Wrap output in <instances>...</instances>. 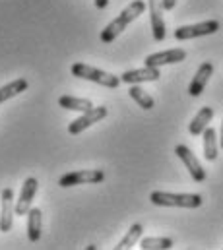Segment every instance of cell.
<instances>
[{
  "label": "cell",
  "mask_w": 223,
  "mask_h": 250,
  "mask_svg": "<svg viewBox=\"0 0 223 250\" xmlns=\"http://www.w3.org/2000/svg\"><path fill=\"white\" fill-rule=\"evenodd\" d=\"M144 10H146V2H144V0H134L132 4H128V6L112 20L111 23L101 31V35H99L101 43H105V45L112 43L140 14H144Z\"/></svg>",
  "instance_id": "obj_1"
},
{
  "label": "cell",
  "mask_w": 223,
  "mask_h": 250,
  "mask_svg": "<svg viewBox=\"0 0 223 250\" xmlns=\"http://www.w3.org/2000/svg\"><path fill=\"white\" fill-rule=\"evenodd\" d=\"M150 202L154 206L161 208H186V209H196L202 206V196L200 194H175V192H161L156 190L150 194Z\"/></svg>",
  "instance_id": "obj_2"
},
{
  "label": "cell",
  "mask_w": 223,
  "mask_h": 250,
  "mask_svg": "<svg viewBox=\"0 0 223 250\" xmlns=\"http://www.w3.org/2000/svg\"><path fill=\"white\" fill-rule=\"evenodd\" d=\"M70 72L76 78H82V80H88V82H93V83H99V85H105L111 89L120 85L118 76H114L111 72H105V70H99V68H93V66H88L84 62H74Z\"/></svg>",
  "instance_id": "obj_3"
},
{
  "label": "cell",
  "mask_w": 223,
  "mask_h": 250,
  "mask_svg": "<svg viewBox=\"0 0 223 250\" xmlns=\"http://www.w3.org/2000/svg\"><path fill=\"white\" fill-rule=\"evenodd\" d=\"M105 181V173L101 169H82V171H72L60 177L58 187L68 188L76 185H97Z\"/></svg>",
  "instance_id": "obj_4"
},
{
  "label": "cell",
  "mask_w": 223,
  "mask_h": 250,
  "mask_svg": "<svg viewBox=\"0 0 223 250\" xmlns=\"http://www.w3.org/2000/svg\"><path fill=\"white\" fill-rule=\"evenodd\" d=\"M218 29H220V21L218 20H208V21H200V23H192V25H182V27L175 29V39L177 41H188V39L212 35Z\"/></svg>",
  "instance_id": "obj_5"
},
{
  "label": "cell",
  "mask_w": 223,
  "mask_h": 250,
  "mask_svg": "<svg viewBox=\"0 0 223 250\" xmlns=\"http://www.w3.org/2000/svg\"><path fill=\"white\" fill-rule=\"evenodd\" d=\"M175 153H177L178 159L184 163V167L188 169V173H190V177H192L194 183H204V181H206V171H204V167L200 165V161L196 159V155L192 153V149H190L188 146L178 144V146L175 147Z\"/></svg>",
  "instance_id": "obj_6"
},
{
  "label": "cell",
  "mask_w": 223,
  "mask_h": 250,
  "mask_svg": "<svg viewBox=\"0 0 223 250\" xmlns=\"http://www.w3.org/2000/svg\"><path fill=\"white\" fill-rule=\"evenodd\" d=\"M14 215H16V206H14V190L4 188L0 192V231L8 233L14 225Z\"/></svg>",
  "instance_id": "obj_7"
},
{
  "label": "cell",
  "mask_w": 223,
  "mask_h": 250,
  "mask_svg": "<svg viewBox=\"0 0 223 250\" xmlns=\"http://www.w3.org/2000/svg\"><path fill=\"white\" fill-rule=\"evenodd\" d=\"M105 117H107V107H91V109H89V111H86L80 119H76V121H72V123H70L68 132H70L72 136H76V134L84 132L86 128H89L91 125H95V123L103 121Z\"/></svg>",
  "instance_id": "obj_8"
},
{
  "label": "cell",
  "mask_w": 223,
  "mask_h": 250,
  "mask_svg": "<svg viewBox=\"0 0 223 250\" xmlns=\"http://www.w3.org/2000/svg\"><path fill=\"white\" fill-rule=\"evenodd\" d=\"M39 188V183L35 177H29L23 181L22 185V192H20V198L16 200V215H27L29 208H31V202H33V196Z\"/></svg>",
  "instance_id": "obj_9"
},
{
  "label": "cell",
  "mask_w": 223,
  "mask_h": 250,
  "mask_svg": "<svg viewBox=\"0 0 223 250\" xmlns=\"http://www.w3.org/2000/svg\"><path fill=\"white\" fill-rule=\"evenodd\" d=\"M150 6V23H152V33L156 41H163L167 31H165V20H163V4L161 0H148Z\"/></svg>",
  "instance_id": "obj_10"
},
{
  "label": "cell",
  "mask_w": 223,
  "mask_h": 250,
  "mask_svg": "<svg viewBox=\"0 0 223 250\" xmlns=\"http://www.w3.org/2000/svg\"><path fill=\"white\" fill-rule=\"evenodd\" d=\"M159 76H161L159 68H156V66H144V68H138V70L124 72L120 76V82L134 85V83H144V82H157Z\"/></svg>",
  "instance_id": "obj_11"
},
{
  "label": "cell",
  "mask_w": 223,
  "mask_h": 250,
  "mask_svg": "<svg viewBox=\"0 0 223 250\" xmlns=\"http://www.w3.org/2000/svg\"><path fill=\"white\" fill-rule=\"evenodd\" d=\"M186 59V51L184 49H171V51H163V53H154L146 57V66H165V64H177L182 62Z\"/></svg>",
  "instance_id": "obj_12"
},
{
  "label": "cell",
  "mask_w": 223,
  "mask_h": 250,
  "mask_svg": "<svg viewBox=\"0 0 223 250\" xmlns=\"http://www.w3.org/2000/svg\"><path fill=\"white\" fill-rule=\"evenodd\" d=\"M212 74H214V64L212 62L200 64V68L196 70V74H194V78H192V82H190V85H188V93H190L192 97L202 95V91H204L206 83L210 82Z\"/></svg>",
  "instance_id": "obj_13"
},
{
  "label": "cell",
  "mask_w": 223,
  "mask_h": 250,
  "mask_svg": "<svg viewBox=\"0 0 223 250\" xmlns=\"http://www.w3.org/2000/svg\"><path fill=\"white\" fill-rule=\"evenodd\" d=\"M43 229V213L39 208H29L27 211V237L31 243H37L41 239Z\"/></svg>",
  "instance_id": "obj_14"
},
{
  "label": "cell",
  "mask_w": 223,
  "mask_h": 250,
  "mask_svg": "<svg viewBox=\"0 0 223 250\" xmlns=\"http://www.w3.org/2000/svg\"><path fill=\"white\" fill-rule=\"evenodd\" d=\"M212 119H214V109H212V107H202V109L198 111V115L192 119V123L188 125V132H190L192 136H200V134L210 126Z\"/></svg>",
  "instance_id": "obj_15"
},
{
  "label": "cell",
  "mask_w": 223,
  "mask_h": 250,
  "mask_svg": "<svg viewBox=\"0 0 223 250\" xmlns=\"http://www.w3.org/2000/svg\"><path fill=\"white\" fill-rule=\"evenodd\" d=\"M202 138H204V157L208 161H216L218 159V132L212 126H208L202 132Z\"/></svg>",
  "instance_id": "obj_16"
},
{
  "label": "cell",
  "mask_w": 223,
  "mask_h": 250,
  "mask_svg": "<svg viewBox=\"0 0 223 250\" xmlns=\"http://www.w3.org/2000/svg\"><path fill=\"white\" fill-rule=\"evenodd\" d=\"M58 107L66 109V111H80L86 113L93 107V103L89 99H82V97H72V95H62L58 99Z\"/></svg>",
  "instance_id": "obj_17"
},
{
  "label": "cell",
  "mask_w": 223,
  "mask_h": 250,
  "mask_svg": "<svg viewBox=\"0 0 223 250\" xmlns=\"http://www.w3.org/2000/svg\"><path fill=\"white\" fill-rule=\"evenodd\" d=\"M128 95L144 109V111H150V109H154V105H156V101H154V97L146 91V89H142L138 83H134V85H130V89H128Z\"/></svg>",
  "instance_id": "obj_18"
},
{
  "label": "cell",
  "mask_w": 223,
  "mask_h": 250,
  "mask_svg": "<svg viewBox=\"0 0 223 250\" xmlns=\"http://www.w3.org/2000/svg\"><path fill=\"white\" fill-rule=\"evenodd\" d=\"M142 233H144V227L140 225V223H134L130 229H128V233L124 235V239L122 241H118V245L114 247V250H126V249H132L138 241H140V237H142Z\"/></svg>",
  "instance_id": "obj_19"
},
{
  "label": "cell",
  "mask_w": 223,
  "mask_h": 250,
  "mask_svg": "<svg viewBox=\"0 0 223 250\" xmlns=\"http://www.w3.org/2000/svg\"><path fill=\"white\" fill-rule=\"evenodd\" d=\"M142 250H169L173 249V239L169 237H148L140 241Z\"/></svg>",
  "instance_id": "obj_20"
},
{
  "label": "cell",
  "mask_w": 223,
  "mask_h": 250,
  "mask_svg": "<svg viewBox=\"0 0 223 250\" xmlns=\"http://www.w3.org/2000/svg\"><path fill=\"white\" fill-rule=\"evenodd\" d=\"M161 4H163V10H173L177 0H161Z\"/></svg>",
  "instance_id": "obj_21"
},
{
  "label": "cell",
  "mask_w": 223,
  "mask_h": 250,
  "mask_svg": "<svg viewBox=\"0 0 223 250\" xmlns=\"http://www.w3.org/2000/svg\"><path fill=\"white\" fill-rule=\"evenodd\" d=\"M109 6V0H95V8L97 10H105Z\"/></svg>",
  "instance_id": "obj_22"
},
{
  "label": "cell",
  "mask_w": 223,
  "mask_h": 250,
  "mask_svg": "<svg viewBox=\"0 0 223 250\" xmlns=\"http://www.w3.org/2000/svg\"><path fill=\"white\" fill-rule=\"evenodd\" d=\"M220 144H222L223 147V123H222V132H220Z\"/></svg>",
  "instance_id": "obj_23"
}]
</instances>
